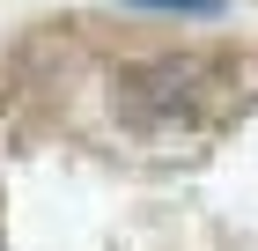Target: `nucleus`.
<instances>
[{
	"label": "nucleus",
	"instance_id": "nucleus-1",
	"mask_svg": "<svg viewBox=\"0 0 258 251\" xmlns=\"http://www.w3.org/2000/svg\"><path fill=\"white\" fill-rule=\"evenodd\" d=\"M133 8H170V15H221V0H133Z\"/></svg>",
	"mask_w": 258,
	"mask_h": 251
}]
</instances>
